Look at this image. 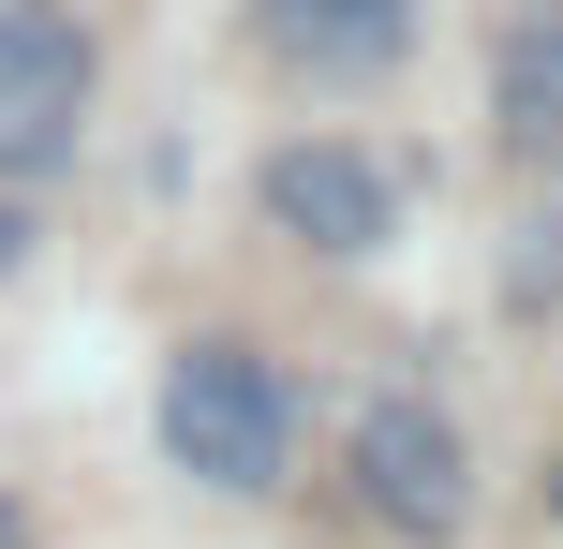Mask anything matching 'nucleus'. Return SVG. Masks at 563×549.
<instances>
[{"instance_id": "nucleus-1", "label": "nucleus", "mask_w": 563, "mask_h": 549, "mask_svg": "<svg viewBox=\"0 0 563 549\" xmlns=\"http://www.w3.org/2000/svg\"><path fill=\"white\" fill-rule=\"evenodd\" d=\"M164 461L194 475V491H282L297 402H282V372L253 342H178L164 356Z\"/></svg>"}, {"instance_id": "nucleus-2", "label": "nucleus", "mask_w": 563, "mask_h": 549, "mask_svg": "<svg viewBox=\"0 0 563 549\" xmlns=\"http://www.w3.org/2000/svg\"><path fill=\"white\" fill-rule=\"evenodd\" d=\"M356 505L386 535L445 549L460 520H475V446H460L430 402H356Z\"/></svg>"}, {"instance_id": "nucleus-3", "label": "nucleus", "mask_w": 563, "mask_h": 549, "mask_svg": "<svg viewBox=\"0 0 563 549\" xmlns=\"http://www.w3.org/2000/svg\"><path fill=\"white\" fill-rule=\"evenodd\" d=\"M89 119V30L59 0H0V178H45Z\"/></svg>"}, {"instance_id": "nucleus-4", "label": "nucleus", "mask_w": 563, "mask_h": 549, "mask_svg": "<svg viewBox=\"0 0 563 549\" xmlns=\"http://www.w3.org/2000/svg\"><path fill=\"white\" fill-rule=\"evenodd\" d=\"M267 223H282V238H311V253H386L400 194L356 164V149L297 134V149H267Z\"/></svg>"}, {"instance_id": "nucleus-5", "label": "nucleus", "mask_w": 563, "mask_h": 549, "mask_svg": "<svg viewBox=\"0 0 563 549\" xmlns=\"http://www.w3.org/2000/svg\"><path fill=\"white\" fill-rule=\"evenodd\" d=\"M253 30L282 59H311V75H386L416 45V0H253Z\"/></svg>"}, {"instance_id": "nucleus-6", "label": "nucleus", "mask_w": 563, "mask_h": 549, "mask_svg": "<svg viewBox=\"0 0 563 549\" xmlns=\"http://www.w3.org/2000/svg\"><path fill=\"white\" fill-rule=\"evenodd\" d=\"M489 134H505L519 164H563V30H519V45L489 59Z\"/></svg>"}, {"instance_id": "nucleus-7", "label": "nucleus", "mask_w": 563, "mask_h": 549, "mask_svg": "<svg viewBox=\"0 0 563 549\" xmlns=\"http://www.w3.org/2000/svg\"><path fill=\"white\" fill-rule=\"evenodd\" d=\"M15 253H30V223H15V208H0V267H15Z\"/></svg>"}, {"instance_id": "nucleus-8", "label": "nucleus", "mask_w": 563, "mask_h": 549, "mask_svg": "<svg viewBox=\"0 0 563 549\" xmlns=\"http://www.w3.org/2000/svg\"><path fill=\"white\" fill-rule=\"evenodd\" d=\"M0 549H30V520H15V505H0Z\"/></svg>"}]
</instances>
